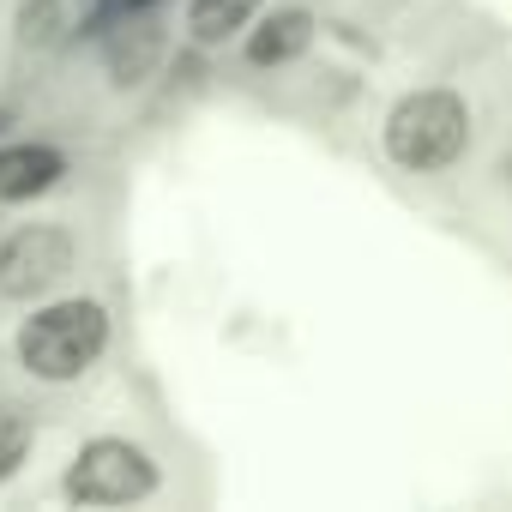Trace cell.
Listing matches in <instances>:
<instances>
[{"mask_svg": "<svg viewBox=\"0 0 512 512\" xmlns=\"http://www.w3.org/2000/svg\"><path fill=\"white\" fill-rule=\"evenodd\" d=\"M109 344V314L97 302H55L25 320L19 332V362L37 380H79Z\"/></svg>", "mask_w": 512, "mask_h": 512, "instance_id": "6da1fadb", "label": "cell"}, {"mask_svg": "<svg viewBox=\"0 0 512 512\" xmlns=\"http://www.w3.org/2000/svg\"><path fill=\"white\" fill-rule=\"evenodd\" d=\"M464 145H470V109H464V97H452V91H416V97H404V103L392 109V121H386V151H392V163H404V169H416V175L458 163Z\"/></svg>", "mask_w": 512, "mask_h": 512, "instance_id": "7a4b0ae2", "label": "cell"}, {"mask_svg": "<svg viewBox=\"0 0 512 512\" xmlns=\"http://www.w3.org/2000/svg\"><path fill=\"white\" fill-rule=\"evenodd\" d=\"M151 488H157V464L127 440H91L67 470V494L79 506H127L145 500Z\"/></svg>", "mask_w": 512, "mask_h": 512, "instance_id": "3957f363", "label": "cell"}, {"mask_svg": "<svg viewBox=\"0 0 512 512\" xmlns=\"http://www.w3.org/2000/svg\"><path fill=\"white\" fill-rule=\"evenodd\" d=\"M67 272H73V235L55 223H25L0 241V296L13 302L49 296Z\"/></svg>", "mask_w": 512, "mask_h": 512, "instance_id": "277c9868", "label": "cell"}, {"mask_svg": "<svg viewBox=\"0 0 512 512\" xmlns=\"http://www.w3.org/2000/svg\"><path fill=\"white\" fill-rule=\"evenodd\" d=\"M61 151L55 145H7L0 151V199H37L61 181Z\"/></svg>", "mask_w": 512, "mask_h": 512, "instance_id": "5b68a950", "label": "cell"}, {"mask_svg": "<svg viewBox=\"0 0 512 512\" xmlns=\"http://www.w3.org/2000/svg\"><path fill=\"white\" fill-rule=\"evenodd\" d=\"M308 43H314V19H308L302 7H290V13H272L260 31H253L247 61H253V67H284V61H296Z\"/></svg>", "mask_w": 512, "mask_h": 512, "instance_id": "8992f818", "label": "cell"}, {"mask_svg": "<svg viewBox=\"0 0 512 512\" xmlns=\"http://www.w3.org/2000/svg\"><path fill=\"white\" fill-rule=\"evenodd\" d=\"M253 13H260V0H193V7H187V31L199 43H229L235 31L253 25Z\"/></svg>", "mask_w": 512, "mask_h": 512, "instance_id": "52a82bcc", "label": "cell"}, {"mask_svg": "<svg viewBox=\"0 0 512 512\" xmlns=\"http://www.w3.org/2000/svg\"><path fill=\"white\" fill-rule=\"evenodd\" d=\"M25 446H31V428H25V416L0 410V476H7V470L25 458Z\"/></svg>", "mask_w": 512, "mask_h": 512, "instance_id": "ba28073f", "label": "cell"}, {"mask_svg": "<svg viewBox=\"0 0 512 512\" xmlns=\"http://www.w3.org/2000/svg\"><path fill=\"white\" fill-rule=\"evenodd\" d=\"M115 13H139V7H151V0H109Z\"/></svg>", "mask_w": 512, "mask_h": 512, "instance_id": "9c48e42d", "label": "cell"}]
</instances>
